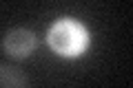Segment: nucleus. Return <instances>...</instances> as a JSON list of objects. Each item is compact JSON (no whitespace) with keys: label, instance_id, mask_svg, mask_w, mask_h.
<instances>
[{"label":"nucleus","instance_id":"obj_1","mask_svg":"<svg viewBox=\"0 0 133 88\" xmlns=\"http://www.w3.org/2000/svg\"><path fill=\"white\" fill-rule=\"evenodd\" d=\"M84 31L73 22H58L49 29L47 33V42L49 46L62 57H73L84 49Z\"/></svg>","mask_w":133,"mask_h":88},{"label":"nucleus","instance_id":"obj_2","mask_svg":"<svg viewBox=\"0 0 133 88\" xmlns=\"http://www.w3.org/2000/svg\"><path fill=\"white\" fill-rule=\"evenodd\" d=\"M2 49L5 55H9L11 60H24L36 49V35L24 27H14L2 37Z\"/></svg>","mask_w":133,"mask_h":88},{"label":"nucleus","instance_id":"obj_3","mask_svg":"<svg viewBox=\"0 0 133 88\" xmlns=\"http://www.w3.org/2000/svg\"><path fill=\"white\" fill-rule=\"evenodd\" d=\"M0 88H29V79L18 66L0 64Z\"/></svg>","mask_w":133,"mask_h":88}]
</instances>
